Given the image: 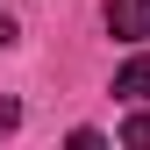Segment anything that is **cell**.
I'll return each mask as SVG.
<instances>
[{
	"mask_svg": "<svg viewBox=\"0 0 150 150\" xmlns=\"http://www.w3.org/2000/svg\"><path fill=\"white\" fill-rule=\"evenodd\" d=\"M100 14H107V29L122 43H143L150 36V0H100Z\"/></svg>",
	"mask_w": 150,
	"mask_h": 150,
	"instance_id": "cell-1",
	"label": "cell"
},
{
	"mask_svg": "<svg viewBox=\"0 0 150 150\" xmlns=\"http://www.w3.org/2000/svg\"><path fill=\"white\" fill-rule=\"evenodd\" d=\"M115 93H122V100H150V57H129L115 71Z\"/></svg>",
	"mask_w": 150,
	"mask_h": 150,
	"instance_id": "cell-2",
	"label": "cell"
},
{
	"mask_svg": "<svg viewBox=\"0 0 150 150\" xmlns=\"http://www.w3.org/2000/svg\"><path fill=\"white\" fill-rule=\"evenodd\" d=\"M122 143H136V150H150V115H129V122H122Z\"/></svg>",
	"mask_w": 150,
	"mask_h": 150,
	"instance_id": "cell-3",
	"label": "cell"
},
{
	"mask_svg": "<svg viewBox=\"0 0 150 150\" xmlns=\"http://www.w3.org/2000/svg\"><path fill=\"white\" fill-rule=\"evenodd\" d=\"M14 129H22V107H14V100H0V136H14Z\"/></svg>",
	"mask_w": 150,
	"mask_h": 150,
	"instance_id": "cell-4",
	"label": "cell"
},
{
	"mask_svg": "<svg viewBox=\"0 0 150 150\" xmlns=\"http://www.w3.org/2000/svg\"><path fill=\"white\" fill-rule=\"evenodd\" d=\"M7 36H14V22H7V14H0V43H7Z\"/></svg>",
	"mask_w": 150,
	"mask_h": 150,
	"instance_id": "cell-5",
	"label": "cell"
}]
</instances>
